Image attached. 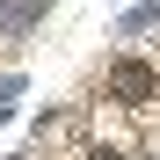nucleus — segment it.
<instances>
[{"instance_id":"nucleus-1","label":"nucleus","mask_w":160,"mask_h":160,"mask_svg":"<svg viewBox=\"0 0 160 160\" xmlns=\"http://www.w3.org/2000/svg\"><path fill=\"white\" fill-rule=\"evenodd\" d=\"M153 88H160V73H153L146 58H117V73H109V95H117V102L138 109V102H153Z\"/></svg>"},{"instance_id":"nucleus-2","label":"nucleus","mask_w":160,"mask_h":160,"mask_svg":"<svg viewBox=\"0 0 160 160\" xmlns=\"http://www.w3.org/2000/svg\"><path fill=\"white\" fill-rule=\"evenodd\" d=\"M95 160H124V153H109V146H102V153H95Z\"/></svg>"}]
</instances>
